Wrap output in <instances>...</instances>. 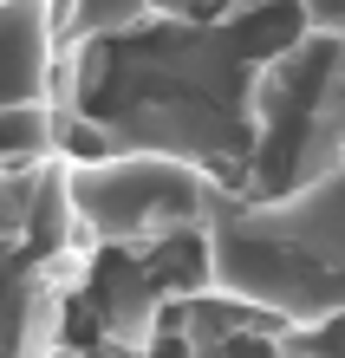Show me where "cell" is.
Returning <instances> with one entry per match:
<instances>
[{"mask_svg":"<svg viewBox=\"0 0 345 358\" xmlns=\"http://www.w3.org/2000/svg\"><path fill=\"white\" fill-rule=\"evenodd\" d=\"M287 358H345V313L319 326H287Z\"/></svg>","mask_w":345,"mask_h":358,"instance_id":"cell-7","label":"cell"},{"mask_svg":"<svg viewBox=\"0 0 345 358\" xmlns=\"http://www.w3.org/2000/svg\"><path fill=\"white\" fill-rule=\"evenodd\" d=\"M66 202L85 248H150L169 235H202L222 222L228 189L169 157L66 163Z\"/></svg>","mask_w":345,"mask_h":358,"instance_id":"cell-4","label":"cell"},{"mask_svg":"<svg viewBox=\"0 0 345 358\" xmlns=\"http://www.w3.org/2000/svg\"><path fill=\"white\" fill-rule=\"evenodd\" d=\"M307 33L293 0H254L222 20L157 13L137 33L59 52V163L169 157L241 202L254 163V85L274 52Z\"/></svg>","mask_w":345,"mask_h":358,"instance_id":"cell-1","label":"cell"},{"mask_svg":"<svg viewBox=\"0 0 345 358\" xmlns=\"http://www.w3.org/2000/svg\"><path fill=\"white\" fill-rule=\"evenodd\" d=\"M345 163V33H300L254 85V163L248 208L307 196Z\"/></svg>","mask_w":345,"mask_h":358,"instance_id":"cell-2","label":"cell"},{"mask_svg":"<svg viewBox=\"0 0 345 358\" xmlns=\"http://www.w3.org/2000/svg\"><path fill=\"white\" fill-rule=\"evenodd\" d=\"M52 358H98V352H52ZM157 358H169V339H163V352Z\"/></svg>","mask_w":345,"mask_h":358,"instance_id":"cell-8","label":"cell"},{"mask_svg":"<svg viewBox=\"0 0 345 358\" xmlns=\"http://www.w3.org/2000/svg\"><path fill=\"white\" fill-rule=\"evenodd\" d=\"M59 46H85V39H118L157 20V0H52Z\"/></svg>","mask_w":345,"mask_h":358,"instance_id":"cell-6","label":"cell"},{"mask_svg":"<svg viewBox=\"0 0 345 358\" xmlns=\"http://www.w3.org/2000/svg\"><path fill=\"white\" fill-rule=\"evenodd\" d=\"M85 235L66 202V163L0 176V358H52L66 293L85 273Z\"/></svg>","mask_w":345,"mask_h":358,"instance_id":"cell-3","label":"cell"},{"mask_svg":"<svg viewBox=\"0 0 345 358\" xmlns=\"http://www.w3.org/2000/svg\"><path fill=\"white\" fill-rule=\"evenodd\" d=\"M59 20L52 0H0V111L52 104L59 85Z\"/></svg>","mask_w":345,"mask_h":358,"instance_id":"cell-5","label":"cell"}]
</instances>
